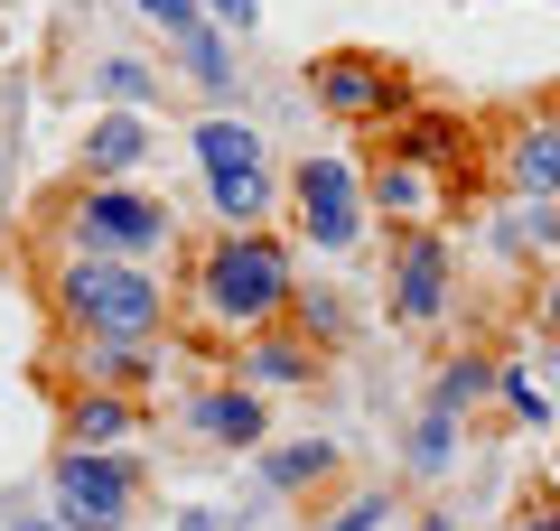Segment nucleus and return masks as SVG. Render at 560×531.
<instances>
[{"label":"nucleus","instance_id":"b1692460","mask_svg":"<svg viewBox=\"0 0 560 531\" xmlns=\"http://www.w3.org/2000/svg\"><path fill=\"white\" fill-rule=\"evenodd\" d=\"M541 317H551V327H560V280H551V290H541Z\"/></svg>","mask_w":560,"mask_h":531},{"label":"nucleus","instance_id":"f257e3e1","mask_svg":"<svg viewBox=\"0 0 560 531\" xmlns=\"http://www.w3.org/2000/svg\"><path fill=\"white\" fill-rule=\"evenodd\" d=\"M57 308H66V327H75V335L150 345L160 317H168V290L140 271V261H94V252H75V261H66V280H57Z\"/></svg>","mask_w":560,"mask_h":531},{"label":"nucleus","instance_id":"6e6552de","mask_svg":"<svg viewBox=\"0 0 560 531\" xmlns=\"http://www.w3.org/2000/svg\"><path fill=\"white\" fill-rule=\"evenodd\" d=\"M393 308L411 317V327H420V317H440V308H448V243H440V234H411V243H401V271H393Z\"/></svg>","mask_w":560,"mask_h":531},{"label":"nucleus","instance_id":"f8f14e48","mask_svg":"<svg viewBox=\"0 0 560 531\" xmlns=\"http://www.w3.org/2000/svg\"><path fill=\"white\" fill-rule=\"evenodd\" d=\"M514 177L533 187V197H560V121H541V131L514 140Z\"/></svg>","mask_w":560,"mask_h":531},{"label":"nucleus","instance_id":"4be33fe9","mask_svg":"<svg viewBox=\"0 0 560 531\" xmlns=\"http://www.w3.org/2000/svg\"><path fill=\"white\" fill-rule=\"evenodd\" d=\"M495 392H504V401H514V411H523V420H541V382H523V374H495Z\"/></svg>","mask_w":560,"mask_h":531},{"label":"nucleus","instance_id":"4468645a","mask_svg":"<svg viewBox=\"0 0 560 531\" xmlns=\"http://www.w3.org/2000/svg\"><path fill=\"white\" fill-rule=\"evenodd\" d=\"M486 392H495V364H477V354H458V364L440 374V392H430V411H448V420H458V411H477Z\"/></svg>","mask_w":560,"mask_h":531},{"label":"nucleus","instance_id":"dca6fc26","mask_svg":"<svg viewBox=\"0 0 560 531\" xmlns=\"http://www.w3.org/2000/svg\"><path fill=\"white\" fill-rule=\"evenodd\" d=\"M94 84H103V94L121 103V113H140V103L160 94V75H150V66H140V57H103V66H94Z\"/></svg>","mask_w":560,"mask_h":531},{"label":"nucleus","instance_id":"5701e85b","mask_svg":"<svg viewBox=\"0 0 560 531\" xmlns=\"http://www.w3.org/2000/svg\"><path fill=\"white\" fill-rule=\"evenodd\" d=\"M206 10H215L224 28H253V20H261V0H206Z\"/></svg>","mask_w":560,"mask_h":531},{"label":"nucleus","instance_id":"f03ea898","mask_svg":"<svg viewBox=\"0 0 560 531\" xmlns=\"http://www.w3.org/2000/svg\"><path fill=\"white\" fill-rule=\"evenodd\" d=\"M197 298H206V317L215 327H271L280 308H290V261H280V243H261V234H224L215 252H206V271H197Z\"/></svg>","mask_w":560,"mask_h":531},{"label":"nucleus","instance_id":"39448f33","mask_svg":"<svg viewBox=\"0 0 560 531\" xmlns=\"http://www.w3.org/2000/svg\"><path fill=\"white\" fill-rule=\"evenodd\" d=\"M57 522L66 531H121L131 522V467L103 448H66L57 457Z\"/></svg>","mask_w":560,"mask_h":531},{"label":"nucleus","instance_id":"7ed1b4c3","mask_svg":"<svg viewBox=\"0 0 560 531\" xmlns=\"http://www.w3.org/2000/svg\"><path fill=\"white\" fill-rule=\"evenodd\" d=\"M197 168H206V197H215V215L234 224V234H253L261 215H271V150H261L253 121H197Z\"/></svg>","mask_w":560,"mask_h":531},{"label":"nucleus","instance_id":"1a4fd4ad","mask_svg":"<svg viewBox=\"0 0 560 531\" xmlns=\"http://www.w3.org/2000/svg\"><path fill=\"white\" fill-rule=\"evenodd\" d=\"M187 420H197L206 438H224V448H261V401L243 392V382H215V392L187 401Z\"/></svg>","mask_w":560,"mask_h":531},{"label":"nucleus","instance_id":"2eb2a0df","mask_svg":"<svg viewBox=\"0 0 560 531\" xmlns=\"http://www.w3.org/2000/svg\"><path fill=\"white\" fill-rule=\"evenodd\" d=\"M448 467H458V420L430 411V420L411 429V475H448Z\"/></svg>","mask_w":560,"mask_h":531},{"label":"nucleus","instance_id":"a211bd4d","mask_svg":"<svg viewBox=\"0 0 560 531\" xmlns=\"http://www.w3.org/2000/svg\"><path fill=\"white\" fill-rule=\"evenodd\" d=\"M374 205H393V215H420V158H383L374 168Z\"/></svg>","mask_w":560,"mask_h":531},{"label":"nucleus","instance_id":"aec40b11","mask_svg":"<svg viewBox=\"0 0 560 531\" xmlns=\"http://www.w3.org/2000/svg\"><path fill=\"white\" fill-rule=\"evenodd\" d=\"M383 522H401V512H393V494H355V504H346L337 522H318V531H383Z\"/></svg>","mask_w":560,"mask_h":531},{"label":"nucleus","instance_id":"a878e982","mask_svg":"<svg viewBox=\"0 0 560 531\" xmlns=\"http://www.w3.org/2000/svg\"><path fill=\"white\" fill-rule=\"evenodd\" d=\"M383 531H393V522H383ZM430 531H448V522H430Z\"/></svg>","mask_w":560,"mask_h":531},{"label":"nucleus","instance_id":"9d476101","mask_svg":"<svg viewBox=\"0 0 560 531\" xmlns=\"http://www.w3.org/2000/svg\"><path fill=\"white\" fill-rule=\"evenodd\" d=\"M84 158H94V177H121L150 158V131H140V113H103L94 131H84Z\"/></svg>","mask_w":560,"mask_h":531},{"label":"nucleus","instance_id":"f3484780","mask_svg":"<svg viewBox=\"0 0 560 531\" xmlns=\"http://www.w3.org/2000/svg\"><path fill=\"white\" fill-rule=\"evenodd\" d=\"M243 374H261V382H308V374H318V354H308V345H243Z\"/></svg>","mask_w":560,"mask_h":531},{"label":"nucleus","instance_id":"393cba45","mask_svg":"<svg viewBox=\"0 0 560 531\" xmlns=\"http://www.w3.org/2000/svg\"><path fill=\"white\" fill-rule=\"evenodd\" d=\"M523 531H560V522H551V512H533V522H523Z\"/></svg>","mask_w":560,"mask_h":531},{"label":"nucleus","instance_id":"ddd939ff","mask_svg":"<svg viewBox=\"0 0 560 531\" xmlns=\"http://www.w3.org/2000/svg\"><path fill=\"white\" fill-rule=\"evenodd\" d=\"M178 57H187V75H197L206 84V94H234V57H224V38H215V28H178Z\"/></svg>","mask_w":560,"mask_h":531},{"label":"nucleus","instance_id":"423d86ee","mask_svg":"<svg viewBox=\"0 0 560 531\" xmlns=\"http://www.w3.org/2000/svg\"><path fill=\"white\" fill-rule=\"evenodd\" d=\"M290 205H300V234L318 243V252H346V243L364 234V187H355V168H346V158H300Z\"/></svg>","mask_w":560,"mask_h":531},{"label":"nucleus","instance_id":"412c9836","mask_svg":"<svg viewBox=\"0 0 560 531\" xmlns=\"http://www.w3.org/2000/svg\"><path fill=\"white\" fill-rule=\"evenodd\" d=\"M131 10H140V20H160L168 38H178V28H197V0H131Z\"/></svg>","mask_w":560,"mask_h":531},{"label":"nucleus","instance_id":"20e7f679","mask_svg":"<svg viewBox=\"0 0 560 531\" xmlns=\"http://www.w3.org/2000/svg\"><path fill=\"white\" fill-rule=\"evenodd\" d=\"M168 205L160 197H140V187H113L103 177L94 197H75V252H94V261H150V252H168Z\"/></svg>","mask_w":560,"mask_h":531},{"label":"nucleus","instance_id":"9b49d317","mask_svg":"<svg viewBox=\"0 0 560 531\" xmlns=\"http://www.w3.org/2000/svg\"><path fill=\"white\" fill-rule=\"evenodd\" d=\"M131 429V411H121L113 392H75L66 401V448H103V438H121Z\"/></svg>","mask_w":560,"mask_h":531},{"label":"nucleus","instance_id":"6ab92c4d","mask_svg":"<svg viewBox=\"0 0 560 531\" xmlns=\"http://www.w3.org/2000/svg\"><path fill=\"white\" fill-rule=\"evenodd\" d=\"M327 467H337V448H327V438H300V448L271 457V485H308V475H327Z\"/></svg>","mask_w":560,"mask_h":531},{"label":"nucleus","instance_id":"0eeeda50","mask_svg":"<svg viewBox=\"0 0 560 531\" xmlns=\"http://www.w3.org/2000/svg\"><path fill=\"white\" fill-rule=\"evenodd\" d=\"M308 84H318V103H327V113H346V121L401 113V66L364 57V47H346V57H318V66H308Z\"/></svg>","mask_w":560,"mask_h":531}]
</instances>
